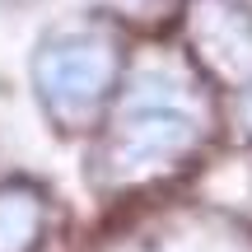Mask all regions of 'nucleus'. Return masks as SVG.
Here are the masks:
<instances>
[{"label": "nucleus", "instance_id": "obj_4", "mask_svg": "<svg viewBox=\"0 0 252 252\" xmlns=\"http://www.w3.org/2000/svg\"><path fill=\"white\" fill-rule=\"evenodd\" d=\"M47 191L28 178L0 182V252H42Z\"/></svg>", "mask_w": 252, "mask_h": 252}, {"label": "nucleus", "instance_id": "obj_1", "mask_svg": "<svg viewBox=\"0 0 252 252\" xmlns=\"http://www.w3.org/2000/svg\"><path fill=\"white\" fill-rule=\"evenodd\" d=\"M122 75V47L98 28H56L33 56V89L61 131H89Z\"/></svg>", "mask_w": 252, "mask_h": 252}, {"label": "nucleus", "instance_id": "obj_3", "mask_svg": "<svg viewBox=\"0 0 252 252\" xmlns=\"http://www.w3.org/2000/svg\"><path fill=\"white\" fill-rule=\"evenodd\" d=\"M196 65L220 84H252V9L243 0H196L187 14Z\"/></svg>", "mask_w": 252, "mask_h": 252}, {"label": "nucleus", "instance_id": "obj_5", "mask_svg": "<svg viewBox=\"0 0 252 252\" xmlns=\"http://www.w3.org/2000/svg\"><path fill=\"white\" fill-rule=\"evenodd\" d=\"M108 19L117 24H131V28H159L168 24L173 14L182 9V0H94Z\"/></svg>", "mask_w": 252, "mask_h": 252}, {"label": "nucleus", "instance_id": "obj_2", "mask_svg": "<svg viewBox=\"0 0 252 252\" xmlns=\"http://www.w3.org/2000/svg\"><path fill=\"white\" fill-rule=\"evenodd\" d=\"M206 126L196 112L182 108L178 94H135L126 98L122 117L112 122L108 145H103V168L112 182H140L154 173L182 163L201 145Z\"/></svg>", "mask_w": 252, "mask_h": 252}]
</instances>
